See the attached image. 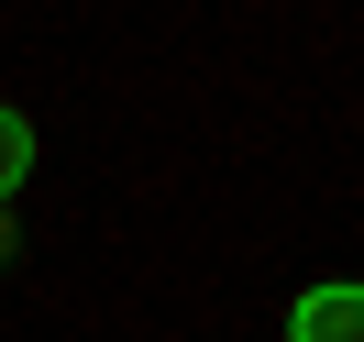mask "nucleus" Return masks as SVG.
<instances>
[{
	"mask_svg": "<svg viewBox=\"0 0 364 342\" xmlns=\"http://www.w3.org/2000/svg\"><path fill=\"white\" fill-rule=\"evenodd\" d=\"M287 342H364V287H309Z\"/></svg>",
	"mask_w": 364,
	"mask_h": 342,
	"instance_id": "nucleus-1",
	"label": "nucleus"
},
{
	"mask_svg": "<svg viewBox=\"0 0 364 342\" xmlns=\"http://www.w3.org/2000/svg\"><path fill=\"white\" fill-rule=\"evenodd\" d=\"M33 177V122L23 111H0V210H11V188Z\"/></svg>",
	"mask_w": 364,
	"mask_h": 342,
	"instance_id": "nucleus-2",
	"label": "nucleus"
},
{
	"mask_svg": "<svg viewBox=\"0 0 364 342\" xmlns=\"http://www.w3.org/2000/svg\"><path fill=\"white\" fill-rule=\"evenodd\" d=\"M0 254H11V210H0Z\"/></svg>",
	"mask_w": 364,
	"mask_h": 342,
	"instance_id": "nucleus-3",
	"label": "nucleus"
}]
</instances>
